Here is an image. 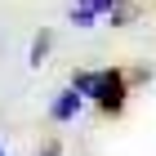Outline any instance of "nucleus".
<instances>
[{
	"mask_svg": "<svg viewBox=\"0 0 156 156\" xmlns=\"http://www.w3.org/2000/svg\"><path fill=\"white\" fill-rule=\"evenodd\" d=\"M72 89H76L80 98L94 94L107 112H116L120 103H125V76H120V72H76Z\"/></svg>",
	"mask_w": 156,
	"mask_h": 156,
	"instance_id": "1",
	"label": "nucleus"
},
{
	"mask_svg": "<svg viewBox=\"0 0 156 156\" xmlns=\"http://www.w3.org/2000/svg\"><path fill=\"white\" fill-rule=\"evenodd\" d=\"M76 112H80V94H76V89H67V94L49 107V116H54V120H72Z\"/></svg>",
	"mask_w": 156,
	"mask_h": 156,
	"instance_id": "2",
	"label": "nucleus"
},
{
	"mask_svg": "<svg viewBox=\"0 0 156 156\" xmlns=\"http://www.w3.org/2000/svg\"><path fill=\"white\" fill-rule=\"evenodd\" d=\"M72 23H76V27H89V23H94V9H85V5L72 9Z\"/></svg>",
	"mask_w": 156,
	"mask_h": 156,
	"instance_id": "3",
	"label": "nucleus"
},
{
	"mask_svg": "<svg viewBox=\"0 0 156 156\" xmlns=\"http://www.w3.org/2000/svg\"><path fill=\"white\" fill-rule=\"evenodd\" d=\"M45 49H49V36H36V45H31V62L40 67V58H45Z\"/></svg>",
	"mask_w": 156,
	"mask_h": 156,
	"instance_id": "4",
	"label": "nucleus"
},
{
	"mask_svg": "<svg viewBox=\"0 0 156 156\" xmlns=\"http://www.w3.org/2000/svg\"><path fill=\"white\" fill-rule=\"evenodd\" d=\"M80 5H85V9H94V13H103V9H107V0H80Z\"/></svg>",
	"mask_w": 156,
	"mask_h": 156,
	"instance_id": "5",
	"label": "nucleus"
},
{
	"mask_svg": "<svg viewBox=\"0 0 156 156\" xmlns=\"http://www.w3.org/2000/svg\"><path fill=\"white\" fill-rule=\"evenodd\" d=\"M0 156H5V147H0Z\"/></svg>",
	"mask_w": 156,
	"mask_h": 156,
	"instance_id": "6",
	"label": "nucleus"
},
{
	"mask_svg": "<svg viewBox=\"0 0 156 156\" xmlns=\"http://www.w3.org/2000/svg\"><path fill=\"white\" fill-rule=\"evenodd\" d=\"M107 9H112V0H107Z\"/></svg>",
	"mask_w": 156,
	"mask_h": 156,
	"instance_id": "7",
	"label": "nucleus"
}]
</instances>
